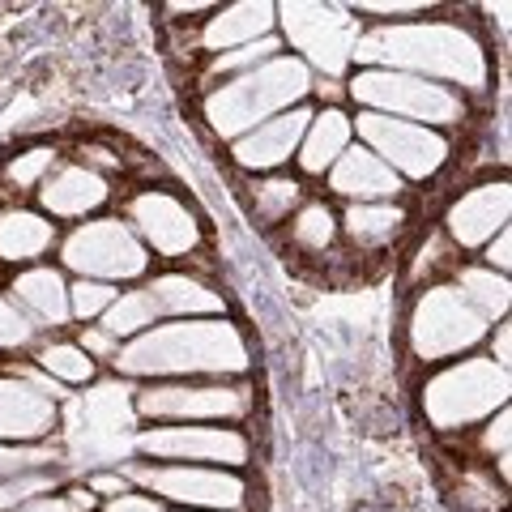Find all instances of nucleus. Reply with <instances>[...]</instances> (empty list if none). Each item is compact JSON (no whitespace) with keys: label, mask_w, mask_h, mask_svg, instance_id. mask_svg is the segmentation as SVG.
<instances>
[{"label":"nucleus","mask_w":512,"mask_h":512,"mask_svg":"<svg viewBox=\"0 0 512 512\" xmlns=\"http://www.w3.org/2000/svg\"><path fill=\"white\" fill-rule=\"evenodd\" d=\"M86 487H90L94 495H107V500H116V495L133 491V483L124 478V470H94V474L86 478Z\"/></svg>","instance_id":"obj_41"},{"label":"nucleus","mask_w":512,"mask_h":512,"mask_svg":"<svg viewBox=\"0 0 512 512\" xmlns=\"http://www.w3.org/2000/svg\"><path fill=\"white\" fill-rule=\"evenodd\" d=\"M9 299L26 312V320L35 329H56L69 320V282H64L60 269H52V265L22 269L9 286Z\"/></svg>","instance_id":"obj_21"},{"label":"nucleus","mask_w":512,"mask_h":512,"mask_svg":"<svg viewBox=\"0 0 512 512\" xmlns=\"http://www.w3.org/2000/svg\"><path fill=\"white\" fill-rule=\"evenodd\" d=\"M13 512H69V504H64V495H35V500H26Z\"/></svg>","instance_id":"obj_47"},{"label":"nucleus","mask_w":512,"mask_h":512,"mask_svg":"<svg viewBox=\"0 0 512 512\" xmlns=\"http://www.w3.org/2000/svg\"><path fill=\"white\" fill-rule=\"evenodd\" d=\"M312 90L320 94V103H329V107H338L346 99V86L338 82V77H312Z\"/></svg>","instance_id":"obj_45"},{"label":"nucleus","mask_w":512,"mask_h":512,"mask_svg":"<svg viewBox=\"0 0 512 512\" xmlns=\"http://www.w3.org/2000/svg\"><path fill=\"white\" fill-rule=\"evenodd\" d=\"M56 457L52 444H0V478H18L30 470H47Z\"/></svg>","instance_id":"obj_35"},{"label":"nucleus","mask_w":512,"mask_h":512,"mask_svg":"<svg viewBox=\"0 0 512 512\" xmlns=\"http://www.w3.org/2000/svg\"><path fill=\"white\" fill-rule=\"evenodd\" d=\"M346 235L355 239L359 248H389L406 227V210L393 201H363V205H346L342 218Z\"/></svg>","instance_id":"obj_25"},{"label":"nucleus","mask_w":512,"mask_h":512,"mask_svg":"<svg viewBox=\"0 0 512 512\" xmlns=\"http://www.w3.org/2000/svg\"><path fill=\"white\" fill-rule=\"evenodd\" d=\"M508 393V367L491 359H457L440 367L436 376H427L423 414L436 431H466L474 423H487L495 410H504Z\"/></svg>","instance_id":"obj_5"},{"label":"nucleus","mask_w":512,"mask_h":512,"mask_svg":"<svg viewBox=\"0 0 512 512\" xmlns=\"http://www.w3.org/2000/svg\"><path fill=\"white\" fill-rule=\"evenodd\" d=\"M355 146V128L342 107H320L312 111L308 128H303V141L295 150V163L303 175H329V167Z\"/></svg>","instance_id":"obj_22"},{"label":"nucleus","mask_w":512,"mask_h":512,"mask_svg":"<svg viewBox=\"0 0 512 512\" xmlns=\"http://www.w3.org/2000/svg\"><path fill=\"white\" fill-rule=\"evenodd\" d=\"M346 94L359 103V111H380L393 120H410L423 128H453L466 120V99L448 86L423 82L410 73H393V69H359L350 77Z\"/></svg>","instance_id":"obj_6"},{"label":"nucleus","mask_w":512,"mask_h":512,"mask_svg":"<svg viewBox=\"0 0 512 512\" xmlns=\"http://www.w3.org/2000/svg\"><path fill=\"white\" fill-rule=\"evenodd\" d=\"M308 120H312V111L299 103V107L282 111V116H274V120L256 124L252 133L235 137V141H231V158H235V167L256 171V175H274L282 163H291V158H295V150H299V141H303V128H308Z\"/></svg>","instance_id":"obj_17"},{"label":"nucleus","mask_w":512,"mask_h":512,"mask_svg":"<svg viewBox=\"0 0 512 512\" xmlns=\"http://www.w3.org/2000/svg\"><path fill=\"white\" fill-rule=\"evenodd\" d=\"M483 453L500 461V478H508V406L495 410L491 419L483 423Z\"/></svg>","instance_id":"obj_38"},{"label":"nucleus","mask_w":512,"mask_h":512,"mask_svg":"<svg viewBox=\"0 0 512 512\" xmlns=\"http://www.w3.org/2000/svg\"><path fill=\"white\" fill-rule=\"evenodd\" d=\"M60 410L35 367L0 376V444H43L56 431Z\"/></svg>","instance_id":"obj_15"},{"label":"nucleus","mask_w":512,"mask_h":512,"mask_svg":"<svg viewBox=\"0 0 512 512\" xmlns=\"http://www.w3.org/2000/svg\"><path fill=\"white\" fill-rule=\"evenodd\" d=\"M483 265L508 278V265H512V235H508V227H504L500 235H495L491 244H483Z\"/></svg>","instance_id":"obj_40"},{"label":"nucleus","mask_w":512,"mask_h":512,"mask_svg":"<svg viewBox=\"0 0 512 512\" xmlns=\"http://www.w3.org/2000/svg\"><path fill=\"white\" fill-rule=\"evenodd\" d=\"M56 244V222L39 210H5L0 214V261L26 265L39 261Z\"/></svg>","instance_id":"obj_24"},{"label":"nucleus","mask_w":512,"mask_h":512,"mask_svg":"<svg viewBox=\"0 0 512 512\" xmlns=\"http://www.w3.org/2000/svg\"><path fill=\"white\" fill-rule=\"evenodd\" d=\"M355 60L363 69H393L448 90H487L491 60L487 47L461 22H397L372 26L355 43Z\"/></svg>","instance_id":"obj_1"},{"label":"nucleus","mask_w":512,"mask_h":512,"mask_svg":"<svg viewBox=\"0 0 512 512\" xmlns=\"http://www.w3.org/2000/svg\"><path fill=\"white\" fill-rule=\"evenodd\" d=\"M218 5H184V0H180V5H167V13H214Z\"/></svg>","instance_id":"obj_48"},{"label":"nucleus","mask_w":512,"mask_h":512,"mask_svg":"<svg viewBox=\"0 0 512 512\" xmlns=\"http://www.w3.org/2000/svg\"><path fill=\"white\" fill-rule=\"evenodd\" d=\"M278 35V5L269 0H239V5H218L201 26V52L222 56L256 39Z\"/></svg>","instance_id":"obj_18"},{"label":"nucleus","mask_w":512,"mask_h":512,"mask_svg":"<svg viewBox=\"0 0 512 512\" xmlns=\"http://www.w3.org/2000/svg\"><path fill=\"white\" fill-rule=\"evenodd\" d=\"M312 90V69L303 60H295L291 52H282L274 60L256 64L252 73H239L231 82L214 86L205 94V120L218 137H244L256 124L282 116V111L299 107Z\"/></svg>","instance_id":"obj_3"},{"label":"nucleus","mask_w":512,"mask_h":512,"mask_svg":"<svg viewBox=\"0 0 512 512\" xmlns=\"http://www.w3.org/2000/svg\"><path fill=\"white\" fill-rule=\"evenodd\" d=\"M124 478L137 483L154 500H171L180 508L197 512H239L248 504V483L235 470H214V466H163V461H133L124 466Z\"/></svg>","instance_id":"obj_12"},{"label":"nucleus","mask_w":512,"mask_h":512,"mask_svg":"<svg viewBox=\"0 0 512 512\" xmlns=\"http://www.w3.org/2000/svg\"><path fill=\"white\" fill-rule=\"evenodd\" d=\"M333 239H338V218L325 201H308L299 205L291 218V244L303 252H329Z\"/></svg>","instance_id":"obj_30"},{"label":"nucleus","mask_w":512,"mask_h":512,"mask_svg":"<svg viewBox=\"0 0 512 512\" xmlns=\"http://www.w3.org/2000/svg\"><path fill=\"white\" fill-rule=\"evenodd\" d=\"M329 188L338 192V197H346L350 205H363V201H393L397 192H402V180H397L372 150H363L355 141V146L329 167Z\"/></svg>","instance_id":"obj_20"},{"label":"nucleus","mask_w":512,"mask_h":512,"mask_svg":"<svg viewBox=\"0 0 512 512\" xmlns=\"http://www.w3.org/2000/svg\"><path fill=\"white\" fill-rule=\"evenodd\" d=\"M457 291L461 299L470 303L491 325V320H508V299H512V286L504 274H495L487 265H461L457 269Z\"/></svg>","instance_id":"obj_26"},{"label":"nucleus","mask_w":512,"mask_h":512,"mask_svg":"<svg viewBox=\"0 0 512 512\" xmlns=\"http://www.w3.org/2000/svg\"><path fill=\"white\" fill-rule=\"evenodd\" d=\"M303 205V184L291 180V175H265V180L252 184V214L274 227V222L291 218Z\"/></svg>","instance_id":"obj_28"},{"label":"nucleus","mask_w":512,"mask_h":512,"mask_svg":"<svg viewBox=\"0 0 512 512\" xmlns=\"http://www.w3.org/2000/svg\"><path fill=\"white\" fill-rule=\"evenodd\" d=\"M107 512H167L163 500H154L146 491H124L116 500H107Z\"/></svg>","instance_id":"obj_42"},{"label":"nucleus","mask_w":512,"mask_h":512,"mask_svg":"<svg viewBox=\"0 0 512 512\" xmlns=\"http://www.w3.org/2000/svg\"><path fill=\"white\" fill-rule=\"evenodd\" d=\"M508 355H512V329H508V320H500L491 333V363L508 367Z\"/></svg>","instance_id":"obj_44"},{"label":"nucleus","mask_w":512,"mask_h":512,"mask_svg":"<svg viewBox=\"0 0 512 512\" xmlns=\"http://www.w3.org/2000/svg\"><path fill=\"white\" fill-rule=\"evenodd\" d=\"M282 56V39L269 35V39H256L248 47H235V52H222V56H210V69H205V82L218 86V82H231L239 73H252L256 64Z\"/></svg>","instance_id":"obj_31"},{"label":"nucleus","mask_w":512,"mask_h":512,"mask_svg":"<svg viewBox=\"0 0 512 512\" xmlns=\"http://www.w3.org/2000/svg\"><path fill=\"white\" fill-rule=\"evenodd\" d=\"M35 495H56V470H30L18 478H0V512L22 508Z\"/></svg>","instance_id":"obj_33"},{"label":"nucleus","mask_w":512,"mask_h":512,"mask_svg":"<svg viewBox=\"0 0 512 512\" xmlns=\"http://www.w3.org/2000/svg\"><path fill=\"white\" fill-rule=\"evenodd\" d=\"M52 171H56V150H52V146H35V150L18 154V158H13V163L5 167V180H9L13 188H35V192H39V184H43Z\"/></svg>","instance_id":"obj_34"},{"label":"nucleus","mask_w":512,"mask_h":512,"mask_svg":"<svg viewBox=\"0 0 512 512\" xmlns=\"http://www.w3.org/2000/svg\"><path fill=\"white\" fill-rule=\"evenodd\" d=\"M128 231H133L146 252H158L167 261H180V256H192L201 248V222L192 218V210L171 197L163 188H146L128 201Z\"/></svg>","instance_id":"obj_14"},{"label":"nucleus","mask_w":512,"mask_h":512,"mask_svg":"<svg viewBox=\"0 0 512 512\" xmlns=\"http://www.w3.org/2000/svg\"><path fill=\"white\" fill-rule=\"evenodd\" d=\"M60 261L73 269L77 278H94V282H133L150 269V252L146 244L128 231V222L120 218H94L82 222L64 235L60 244Z\"/></svg>","instance_id":"obj_10"},{"label":"nucleus","mask_w":512,"mask_h":512,"mask_svg":"<svg viewBox=\"0 0 512 512\" xmlns=\"http://www.w3.org/2000/svg\"><path fill=\"white\" fill-rule=\"evenodd\" d=\"M111 363L128 380H222L244 376L252 367V350L239 325H231L227 316H201L146 329L141 338L124 342Z\"/></svg>","instance_id":"obj_2"},{"label":"nucleus","mask_w":512,"mask_h":512,"mask_svg":"<svg viewBox=\"0 0 512 512\" xmlns=\"http://www.w3.org/2000/svg\"><path fill=\"white\" fill-rule=\"evenodd\" d=\"M39 372L47 380L64 384H90L94 380V359L77 342H43L39 346Z\"/></svg>","instance_id":"obj_29"},{"label":"nucleus","mask_w":512,"mask_h":512,"mask_svg":"<svg viewBox=\"0 0 512 512\" xmlns=\"http://www.w3.org/2000/svg\"><path fill=\"white\" fill-rule=\"evenodd\" d=\"M137 410H133V384L124 380H107L94 389L77 393L64 406V453L73 457V466L107 470L128 453H137Z\"/></svg>","instance_id":"obj_4"},{"label":"nucleus","mask_w":512,"mask_h":512,"mask_svg":"<svg viewBox=\"0 0 512 512\" xmlns=\"http://www.w3.org/2000/svg\"><path fill=\"white\" fill-rule=\"evenodd\" d=\"M355 18H380V26H397V22H406L414 18V13H427L431 5H423V0H372V5H346Z\"/></svg>","instance_id":"obj_37"},{"label":"nucleus","mask_w":512,"mask_h":512,"mask_svg":"<svg viewBox=\"0 0 512 512\" xmlns=\"http://www.w3.org/2000/svg\"><path fill=\"white\" fill-rule=\"evenodd\" d=\"M35 333H39V329L30 325L18 303L0 295V350H22V346L35 342Z\"/></svg>","instance_id":"obj_36"},{"label":"nucleus","mask_w":512,"mask_h":512,"mask_svg":"<svg viewBox=\"0 0 512 512\" xmlns=\"http://www.w3.org/2000/svg\"><path fill=\"white\" fill-rule=\"evenodd\" d=\"M158 320H163V316H158L150 291L141 286V291H120V295H116V303H111V308L103 312V329H107L116 342H133V338H141L146 329H154Z\"/></svg>","instance_id":"obj_27"},{"label":"nucleus","mask_w":512,"mask_h":512,"mask_svg":"<svg viewBox=\"0 0 512 512\" xmlns=\"http://www.w3.org/2000/svg\"><path fill=\"white\" fill-rule=\"evenodd\" d=\"M137 419L154 423H239L252 414L248 384H222V380H154L150 389L133 393Z\"/></svg>","instance_id":"obj_9"},{"label":"nucleus","mask_w":512,"mask_h":512,"mask_svg":"<svg viewBox=\"0 0 512 512\" xmlns=\"http://www.w3.org/2000/svg\"><path fill=\"white\" fill-rule=\"evenodd\" d=\"M282 47H295V60H303L320 77H342L355 64V43L363 35V22L346 5H316V0H295L278 5Z\"/></svg>","instance_id":"obj_7"},{"label":"nucleus","mask_w":512,"mask_h":512,"mask_svg":"<svg viewBox=\"0 0 512 512\" xmlns=\"http://www.w3.org/2000/svg\"><path fill=\"white\" fill-rule=\"evenodd\" d=\"M175 512H197V508H175Z\"/></svg>","instance_id":"obj_49"},{"label":"nucleus","mask_w":512,"mask_h":512,"mask_svg":"<svg viewBox=\"0 0 512 512\" xmlns=\"http://www.w3.org/2000/svg\"><path fill=\"white\" fill-rule=\"evenodd\" d=\"M512 214V188L508 180H487L448 205L444 214V231L453 239V248H483L495 235L508 227Z\"/></svg>","instance_id":"obj_16"},{"label":"nucleus","mask_w":512,"mask_h":512,"mask_svg":"<svg viewBox=\"0 0 512 512\" xmlns=\"http://www.w3.org/2000/svg\"><path fill=\"white\" fill-rule=\"evenodd\" d=\"M350 128H355L359 146L372 150L397 180H427V175H436L448 163V137L436 133V128L393 120L380 116V111L350 116Z\"/></svg>","instance_id":"obj_13"},{"label":"nucleus","mask_w":512,"mask_h":512,"mask_svg":"<svg viewBox=\"0 0 512 512\" xmlns=\"http://www.w3.org/2000/svg\"><path fill=\"white\" fill-rule=\"evenodd\" d=\"M77 346H82L90 359H116V350H120V342L111 338L103 325H86V333H82V342Z\"/></svg>","instance_id":"obj_39"},{"label":"nucleus","mask_w":512,"mask_h":512,"mask_svg":"<svg viewBox=\"0 0 512 512\" xmlns=\"http://www.w3.org/2000/svg\"><path fill=\"white\" fill-rule=\"evenodd\" d=\"M64 504H69V512H94L99 495H94L90 487H69V491H64Z\"/></svg>","instance_id":"obj_46"},{"label":"nucleus","mask_w":512,"mask_h":512,"mask_svg":"<svg viewBox=\"0 0 512 512\" xmlns=\"http://www.w3.org/2000/svg\"><path fill=\"white\" fill-rule=\"evenodd\" d=\"M146 291L154 299L158 316H175V320L222 316V308H227L214 286H205L201 278H192V274H163V278H154Z\"/></svg>","instance_id":"obj_23"},{"label":"nucleus","mask_w":512,"mask_h":512,"mask_svg":"<svg viewBox=\"0 0 512 512\" xmlns=\"http://www.w3.org/2000/svg\"><path fill=\"white\" fill-rule=\"evenodd\" d=\"M111 197L107 175L90 171L82 163L56 167L47 180L39 184V210L43 218H86Z\"/></svg>","instance_id":"obj_19"},{"label":"nucleus","mask_w":512,"mask_h":512,"mask_svg":"<svg viewBox=\"0 0 512 512\" xmlns=\"http://www.w3.org/2000/svg\"><path fill=\"white\" fill-rule=\"evenodd\" d=\"M120 286L111 282H94V278H77L69 286V320H103V312L116 303Z\"/></svg>","instance_id":"obj_32"},{"label":"nucleus","mask_w":512,"mask_h":512,"mask_svg":"<svg viewBox=\"0 0 512 512\" xmlns=\"http://www.w3.org/2000/svg\"><path fill=\"white\" fill-rule=\"evenodd\" d=\"M82 167H90V171H120V154H111V150H103V146H82Z\"/></svg>","instance_id":"obj_43"},{"label":"nucleus","mask_w":512,"mask_h":512,"mask_svg":"<svg viewBox=\"0 0 512 512\" xmlns=\"http://www.w3.org/2000/svg\"><path fill=\"white\" fill-rule=\"evenodd\" d=\"M487 320L478 316L457 286H427L410 308L406 338L419 363H448L457 355H466L487 338Z\"/></svg>","instance_id":"obj_8"},{"label":"nucleus","mask_w":512,"mask_h":512,"mask_svg":"<svg viewBox=\"0 0 512 512\" xmlns=\"http://www.w3.org/2000/svg\"><path fill=\"white\" fill-rule=\"evenodd\" d=\"M137 453L163 466H214L239 470L252 457V440L239 427L214 423H154L137 431Z\"/></svg>","instance_id":"obj_11"}]
</instances>
